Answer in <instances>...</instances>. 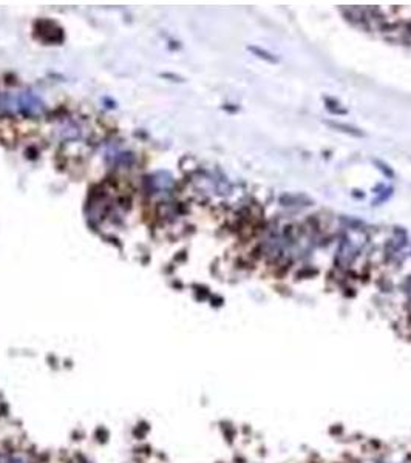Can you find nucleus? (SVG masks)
Returning <instances> with one entry per match:
<instances>
[{"instance_id":"7ed1b4c3","label":"nucleus","mask_w":411,"mask_h":463,"mask_svg":"<svg viewBox=\"0 0 411 463\" xmlns=\"http://www.w3.org/2000/svg\"><path fill=\"white\" fill-rule=\"evenodd\" d=\"M376 164H377V165H381V168H382V170H384L385 173H388V176H389V178H393V176H394V173H393L391 170H389V168H388V165L382 164L381 161H376Z\"/></svg>"},{"instance_id":"f03ea898","label":"nucleus","mask_w":411,"mask_h":463,"mask_svg":"<svg viewBox=\"0 0 411 463\" xmlns=\"http://www.w3.org/2000/svg\"><path fill=\"white\" fill-rule=\"evenodd\" d=\"M249 50H252L254 52H257L258 54V57H261V59H265V60H268V62H277V59L275 57H272V54H269L268 51H263V50H260V48H255V47H252V48H249Z\"/></svg>"},{"instance_id":"f257e3e1","label":"nucleus","mask_w":411,"mask_h":463,"mask_svg":"<svg viewBox=\"0 0 411 463\" xmlns=\"http://www.w3.org/2000/svg\"><path fill=\"white\" fill-rule=\"evenodd\" d=\"M326 124L331 125L332 129H337V130H340V131H343V133L357 136V138L363 136V133H362L360 130H357V129H354V127H350V125H346V124H340V122H326Z\"/></svg>"}]
</instances>
